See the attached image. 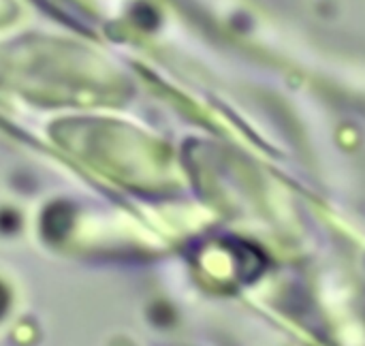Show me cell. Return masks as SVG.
I'll use <instances>...</instances> for the list:
<instances>
[{
    "instance_id": "1",
    "label": "cell",
    "mask_w": 365,
    "mask_h": 346,
    "mask_svg": "<svg viewBox=\"0 0 365 346\" xmlns=\"http://www.w3.org/2000/svg\"><path fill=\"white\" fill-rule=\"evenodd\" d=\"M0 310H2V302H0Z\"/></svg>"
}]
</instances>
